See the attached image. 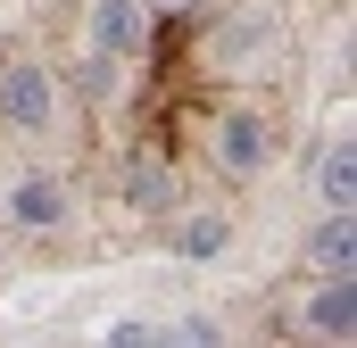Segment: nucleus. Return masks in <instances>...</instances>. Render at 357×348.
I'll use <instances>...</instances> for the list:
<instances>
[{
  "instance_id": "20e7f679",
  "label": "nucleus",
  "mask_w": 357,
  "mask_h": 348,
  "mask_svg": "<svg viewBox=\"0 0 357 348\" xmlns=\"http://www.w3.org/2000/svg\"><path fill=\"white\" fill-rule=\"evenodd\" d=\"M84 33H91V50H108V58H142V42H150V8L142 0H91V17H84Z\"/></svg>"
},
{
  "instance_id": "6e6552de",
  "label": "nucleus",
  "mask_w": 357,
  "mask_h": 348,
  "mask_svg": "<svg viewBox=\"0 0 357 348\" xmlns=\"http://www.w3.org/2000/svg\"><path fill=\"white\" fill-rule=\"evenodd\" d=\"M316 199L324 207H357V141H333L316 158Z\"/></svg>"
},
{
  "instance_id": "9b49d317",
  "label": "nucleus",
  "mask_w": 357,
  "mask_h": 348,
  "mask_svg": "<svg viewBox=\"0 0 357 348\" xmlns=\"http://www.w3.org/2000/svg\"><path fill=\"white\" fill-rule=\"evenodd\" d=\"M100 340H108V348H158V340H167V324H150V315H116Z\"/></svg>"
},
{
  "instance_id": "4468645a",
  "label": "nucleus",
  "mask_w": 357,
  "mask_h": 348,
  "mask_svg": "<svg viewBox=\"0 0 357 348\" xmlns=\"http://www.w3.org/2000/svg\"><path fill=\"white\" fill-rule=\"evenodd\" d=\"M142 8H167V17H199L208 0H142Z\"/></svg>"
},
{
  "instance_id": "f257e3e1",
  "label": "nucleus",
  "mask_w": 357,
  "mask_h": 348,
  "mask_svg": "<svg viewBox=\"0 0 357 348\" xmlns=\"http://www.w3.org/2000/svg\"><path fill=\"white\" fill-rule=\"evenodd\" d=\"M50 116H59V84H50V67H33V58L0 67V125H8V133H42Z\"/></svg>"
},
{
  "instance_id": "7ed1b4c3",
  "label": "nucleus",
  "mask_w": 357,
  "mask_h": 348,
  "mask_svg": "<svg viewBox=\"0 0 357 348\" xmlns=\"http://www.w3.org/2000/svg\"><path fill=\"white\" fill-rule=\"evenodd\" d=\"M266 158H274V125L258 108H225L216 116V166L250 182V174H266Z\"/></svg>"
},
{
  "instance_id": "423d86ee",
  "label": "nucleus",
  "mask_w": 357,
  "mask_h": 348,
  "mask_svg": "<svg viewBox=\"0 0 357 348\" xmlns=\"http://www.w3.org/2000/svg\"><path fill=\"white\" fill-rule=\"evenodd\" d=\"M125 199H133V216H175L183 207L175 166H167V158H133V166H125Z\"/></svg>"
},
{
  "instance_id": "f03ea898",
  "label": "nucleus",
  "mask_w": 357,
  "mask_h": 348,
  "mask_svg": "<svg viewBox=\"0 0 357 348\" xmlns=\"http://www.w3.org/2000/svg\"><path fill=\"white\" fill-rule=\"evenodd\" d=\"M299 332L307 340H357V274H316V290L299 299Z\"/></svg>"
},
{
  "instance_id": "39448f33",
  "label": "nucleus",
  "mask_w": 357,
  "mask_h": 348,
  "mask_svg": "<svg viewBox=\"0 0 357 348\" xmlns=\"http://www.w3.org/2000/svg\"><path fill=\"white\" fill-rule=\"evenodd\" d=\"M8 224L59 232V224H67V182H59V174H17V182H8Z\"/></svg>"
},
{
  "instance_id": "f8f14e48",
  "label": "nucleus",
  "mask_w": 357,
  "mask_h": 348,
  "mask_svg": "<svg viewBox=\"0 0 357 348\" xmlns=\"http://www.w3.org/2000/svg\"><path fill=\"white\" fill-rule=\"evenodd\" d=\"M116 67H125V58H108V50H91V58L75 67V75H84V91H91V100H108V91H116Z\"/></svg>"
},
{
  "instance_id": "1a4fd4ad",
  "label": "nucleus",
  "mask_w": 357,
  "mask_h": 348,
  "mask_svg": "<svg viewBox=\"0 0 357 348\" xmlns=\"http://www.w3.org/2000/svg\"><path fill=\"white\" fill-rule=\"evenodd\" d=\"M233 249V224L208 207V216H183L175 224V258H191V265H208V258H225Z\"/></svg>"
},
{
  "instance_id": "ddd939ff",
  "label": "nucleus",
  "mask_w": 357,
  "mask_h": 348,
  "mask_svg": "<svg viewBox=\"0 0 357 348\" xmlns=\"http://www.w3.org/2000/svg\"><path fill=\"white\" fill-rule=\"evenodd\" d=\"M167 340H225V332H216V315H183V324H167Z\"/></svg>"
},
{
  "instance_id": "9d476101",
  "label": "nucleus",
  "mask_w": 357,
  "mask_h": 348,
  "mask_svg": "<svg viewBox=\"0 0 357 348\" xmlns=\"http://www.w3.org/2000/svg\"><path fill=\"white\" fill-rule=\"evenodd\" d=\"M258 42H274V17H266V8H250V17H241V25H233L225 42H216V58H225V67H241V58H250Z\"/></svg>"
},
{
  "instance_id": "0eeeda50",
  "label": "nucleus",
  "mask_w": 357,
  "mask_h": 348,
  "mask_svg": "<svg viewBox=\"0 0 357 348\" xmlns=\"http://www.w3.org/2000/svg\"><path fill=\"white\" fill-rule=\"evenodd\" d=\"M307 265H316V274H357V224H349V207H324V224L307 232Z\"/></svg>"
}]
</instances>
